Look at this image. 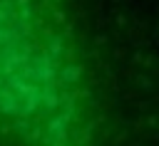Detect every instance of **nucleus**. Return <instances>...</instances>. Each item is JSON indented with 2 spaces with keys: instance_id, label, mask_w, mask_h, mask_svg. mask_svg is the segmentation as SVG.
I'll return each instance as SVG.
<instances>
[{
  "instance_id": "f257e3e1",
  "label": "nucleus",
  "mask_w": 159,
  "mask_h": 146,
  "mask_svg": "<svg viewBox=\"0 0 159 146\" xmlns=\"http://www.w3.org/2000/svg\"><path fill=\"white\" fill-rule=\"evenodd\" d=\"M0 146H77L65 94L42 54L0 27Z\"/></svg>"
}]
</instances>
